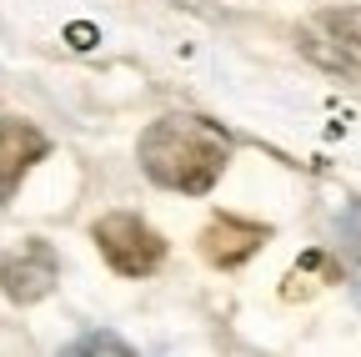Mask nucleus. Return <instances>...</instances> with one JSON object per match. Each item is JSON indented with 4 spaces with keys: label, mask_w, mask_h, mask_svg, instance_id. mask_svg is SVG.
<instances>
[{
    "label": "nucleus",
    "mask_w": 361,
    "mask_h": 357,
    "mask_svg": "<svg viewBox=\"0 0 361 357\" xmlns=\"http://www.w3.org/2000/svg\"><path fill=\"white\" fill-rule=\"evenodd\" d=\"M336 242H341V257L351 267V282H356V297H361V201H351L336 221Z\"/></svg>",
    "instance_id": "nucleus-7"
},
{
    "label": "nucleus",
    "mask_w": 361,
    "mask_h": 357,
    "mask_svg": "<svg viewBox=\"0 0 361 357\" xmlns=\"http://www.w3.org/2000/svg\"><path fill=\"white\" fill-rule=\"evenodd\" d=\"M45 151H51L45 131H35L30 121H16V116L0 121V201H11V197H16L20 176H25Z\"/></svg>",
    "instance_id": "nucleus-5"
},
{
    "label": "nucleus",
    "mask_w": 361,
    "mask_h": 357,
    "mask_svg": "<svg viewBox=\"0 0 361 357\" xmlns=\"http://www.w3.org/2000/svg\"><path fill=\"white\" fill-rule=\"evenodd\" d=\"M66 352H75V357H80V352H130V347H126L121 337H111V332H90V337H80V342H71Z\"/></svg>",
    "instance_id": "nucleus-8"
},
{
    "label": "nucleus",
    "mask_w": 361,
    "mask_h": 357,
    "mask_svg": "<svg viewBox=\"0 0 361 357\" xmlns=\"http://www.w3.org/2000/svg\"><path fill=\"white\" fill-rule=\"evenodd\" d=\"M96 247H101V257L116 267L121 277H151L156 267L166 262V242H161V232H151L141 216H130V211H111V216H101L96 221Z\"/></svg>",
    "instance_id": "nucleus-3"
},
{
    "label": "nucleus",
    "mask_w": 361,
    "mask_h": 357,
    "mask_svg": "<svg viewBox=\"0 0 361 357\" xmlns=\"http://www.w3.org/2000/svg\"><path fill=\"white\" fill-rule=\"evenodd\" d=\"M296 40H301V56L311 66L361 86V11H351V6L316 11L311 21H301Z\"/></svg>",
    "instance_id": "nucleus-2"
},
{
    "label": "nucleus",
    "mask_w": 361,
    "mask_h": 357,
    "mask_svg": "<svg viewBox=\"0 0 361 357\" xmlns=\"http://www.w3.org/2000/svg\"><path fill=\"white\" fill-rule=\"evenodd\" d=\"M271 232L261 227V221H241V216H211V227L201 232V257L211 267H241L246 257L261 252Z\"/></svg>",
    "instance_id": "nucleus-6"
},
{
    "label": "nucleus",
    "mask_w": 361,
    "mask_h": 357,
    "mask_svg": "<svg viewBox=\"0 0 361 357\" xmlns=\"http://www.w3.org/2000/svg\"><path fill=\"white\" fill-rule=\"evenodd\" d=\"M61 277V257L45 247V242H20L0 257V292H6L16 307H30L40 297H51Z\"/></svg>",
    "instance_id": "nucleus-4"
},
{
    "label": "nucleus",
    "mask_w": 361,
    "mask_h": 357,
    "mask_svg": "<svg viewBox=\"0 0 361 357\" xmlns=\"http://www.w3.org/2000/svg\"><path fill=\"white\" fill-rule=\"evenodd\" d=\"M135 156H141V171L156 187L180 192V197H206L221 182L226 161H231V136L206 116L171 111L141 131Z\"/></svg>",
    "instance_id": "nucleus-1"
}]
</instances>
